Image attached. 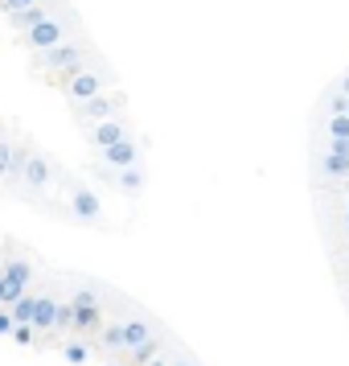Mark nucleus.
Returning <instances> with one entry per match:
<instances>
[{
	"mask_svg": "<svg viewBox=\"0 0 349 366\" xmlns=\"http://www.w3.org/2000/svg\"><path fill=\"white\" fill-rule=\"evenodd\" d=\"M70 305H74V321H70V333H79V337H91V333H99V325H103V297H99V288H91V284H79V288L70 292Z\"/></svg>",
	"mask_w": 349,
	"mask_h": 366,
	"instance_id": "f257e3e1",
	"label": "nucleus"
},
{
	"mask_svg": "<svg viewBox=\"0 0 349 366\" xmlns=\"http://www.w3.org/2000/svg\"><path fill=\"white\" fill-rule=\"evenodd\" d=\"M313 177H316V185H341V182H349V157H345V152L325 149V144L316 140V149H313Z\"/></svg>",
	"mask_w": 349,
	"mask_h": 366,
	"instance_id": "f03ea898",
	"label": "nucleus"
},
{
	"mask_svg": "<svg viewBox=\"0 0 349 366\" xmlns=\"http://www.w3.org/2000/svg\"><path fill=\"white\" fill-rule=\"evenodd\" d=\"M123 112V95H91V99H79L74 103V116L83 124H95V119H107V116H119Z\"/></svg>",
	"mask_w": 349,
	"mask_h": 366,
	"instance_id": "7ed1b4c3",
	"label": "nucleus"
},
{
	"mask_svg": "<svg viewBox=\"0 0 349 366\" xmlns=\"http://www.w3.org/2000/svg\"><path fill=\"white\" fill-rule=\"evenodd\" d=\"M46 54V66L50 70H62V74H74V70H83L86 62H83V46L79 41H58V46H50V50H41Z\"/></svg>",
	"mask_w": 349,
	"mask_h": 366,
	"instance_id": "20e7f679",
	"label": "nucleus"
},
{
	"mask_svg": "<svg viewBox=\"0 0 349 366\" xmlns=\"http://www.w3.org/2000/svg\"><path fill=\"white\" fill-rule=\"evenodd\" d=\"M123 136H132V124L123 116H107V119H95V124H91L86 140H91V149H107V144H116Z\"/></svg>",
	"mask_w": 349,
	"mask_h": 366,
	"instance_id": "39448f33",
	"label": "nucleus"
},
{
	"mask_svg": "<svg viewBox=\"0 0 349 366\" xmlns=\"http://www.w3.org/2000/svg\"><path fill=\"white\" fill-rule=\"evenodd\" d=\"M103 86H107V74H103V70L83 66V70H74V74H66V95H70L74 103H79V99H91V95H99Z\"/></svg>",
	"mask_w": 349,
	"mask_h": 366,
	"instance_id": "423d86ee",
	"label": "nucleus"
},
{
	"mask_svg": "<svg viewBox=\"0 0 349 366\" xmlns=\"http://www.w3.org/2000/svg\"><path fill=\"white\" fill-rule=\"evenodd\" d=\"M62 37H66V21L54 17V13L46 21H37V25H29V29H25V41H29L34 50H50V46H58Z\"/></svg>",
	"mask_w": 349,
	"mask_h": 366,
	"instance_id": "0eeeda50",
	"label": "nucleus"
},
{
	"mask_svg": "<svg viewBox=\"0 0 349 366\" xmlns=\"http://www.w3.org/2000/svg\"><path fill=\"white\" fill-rule=\"evenodd\" d=\"M99 161H103L107 169L140 165V144H136L132 136H123V140H116V144H107V149H99Z\"/></svg>",
	"mask_w": 349,
	"mask_h": 366,
	"instance_id": "6e6552de",
	"label": "nucleus"
},
{
	"mask_svg": "<svg viewBox=\"0 0 349 366\" xmlns=\"http://www.w3.org/2000/svg\"><path fill=\"white\" fill-rule=\"evenodd\" d=\"M21 182L25 185H34V189H46V185L54 182V169H50V161L46 157H25V165H21Z\"/></svg>",
	"mask_w": 349,
	"mask_h": 366,
	"instance_id": "1a4fd4ad",
	"label": "nucleus"
},
{
	"mask_svg": "<svg viewBox=\"0 0 349 366\" xmlns=\"http://www.w3.org/2000/svg\"><path fill=\"white\" fill-rule=\"evenodd\" d=\"M70 210H74L79 218H86V222H99L103 218V206H99V198H95L91 189H74V194H70Z\"/></svg>",
	"mask_w": 349,
	"mask_h": 366,
	"instance_id": "9d476101",
	"label": "nucleus"
},
{
	"mask_svg": "<svg viewBox=\"0 0 349 366\" xmlns=\"http://www.w3.org/2000/svg\"><path fill=\"white\" fill-rule=\"evenodd\" d=\"M111 182L123 189V194H140L144 189V165H123V169H111Z\"/></svg>",
	"mask_w": 349,
	"mask_h": 366,
	"instance_id": "9b49d317",
	"label": "nucleus"
},
{
	"mask_svg": "<svg viewBox=\"0 0 349 366\" xmlns=\"http://www.w3.org/2000/svg\"><path fill=\"white\" fill-rule=\"evenodd\" d=\"M34 330H54V292L46 288V292H37L34 300V321H29Z\"/></svg>",
	"mask_w": 349,
	"mask_h": 366,
	"instance_id": "f8f14e48",
	"label": "nucleus"
},
{
	"mask_svg": "<svg viewBox=\"0 0 349 366\" xmlns=\"http://www.w3.org/2000/svg\"><path fill=\"white\" fill-rule=\"evenodd\" d=\"M13 17H17L21 29H29V25H37V21H46V17H50V4H41V0H37V4H25V9H17Z\"/></svg>",
	"mask_w": 349,
	"mask_h": 366,
	"instance_id": "ddd939ff",
	"label": "nucleus"
},
{
	"mask_svg": "<svg viewBox=\"0 0 349 366\" xmlns=\"http://www.w3.org/2000/svg\"><path fill=\"white\" fill-rule=\"evenodd\" d=\"M70 321H74V305H70V297L66 300H54V330L70 333Z\"/></svg>",
	"mask_w": 349,
	"mask_h": 366,
	"instance_id": "4468645a",
	"label": "nucleus"
},
{
	"mask_svg": "<svg viewBox=\"0 0 349 366\" xmlns=\"http://www.w3.org/2000/svg\"><path fill=\"white\" fill-rule=\"evenodd\" d=\"M62 354H66L70 362H86V358H91V346H86V342H66Z\"/></svg>",
	"mask_w": 349,
	"mask_h": 366,
	"instance_id": "2eb2a0df",
	"label": "nucleus"
},
{
	"mask_svg": "<svg viewBox=\"0 0 349 366\" xmlns=\"http://www.w3.org/2000/svg\"><path fill=\"white\" fill-rule=\"evenodd\" d=\"M9 165H13V140H4V136H0V177L9 173Z\"/></svg>",
	"mask_w": 349,
	"mask_h": 366,
	"instance_id": "dca6fc26",
	"label": "nucleus"
},
{
	"mask_svg": "<svg viewBox=\"0 0 349 366\" xmlns=\"http://www.w3.org/2000/svg\"><path fill=\"white\" fill-rule=\"evenodd\" d=\"M0 333H13V317L4 313V305H0Z\"/></svg>",
	"mask_w": 349,
	"mask_h": 366,
	"instance_id": "f3484780",
	"label": "nucleus"
},
{
	"mask_svg": "<svg viewBox=\"0 0 349 366\" xmlns=\"http://www.w3.org/2000/svg\"><path fill=\"white\" fill-rule=\"evenodd\" d=\"M25 4H37V0H4V9H9V13H17V9H25Z\"/></svg>",
	"mask_w": 349,
	"mask_h": 366,
	"instance_id": "a211bd4d",
	"label": "nucleus"
},
{
	"mask_svg": "<svg viewBox=\"0 0 349 366\" xmlns=\"http://www.w3.org/2000/svg\"><path fill=\"white\" fill-rule=\"evenodd\" d=\"M333 86H337L341 95H349V70H345V74H337V83H333Z\"/></svg>",
	"mask_w": 349,
	"mask_h": 366,
	"instance_id": "6ab92c4d",
	"label": "nucleus"
},
{
	"mask_svg": "<svg viewBox=\"0 0 349 366\" xmlns=\"http://www.w3.org/2000/svg\"><path fill=\"white\" fill-rule=\"evenodd\" d=\"M0 305H4V284H0Z\"/></svg>",
	"mask_w": 349,
	"mask_h": 366,
	"instance_id": "aec40b11",
	"label": "nucleus"
},
{
	"mask_svg": "<svg viewBox=\"0 0 349 366\" xmlns=\"http://www.w3.org/2000/svg\"><path fill=\"white\" fill-rule=\"evenodd\" d=\"M345 116H349V103H345Z\"/></svg>",
	"mask_w": 349,
	"mask_h": 366,
	"instance_id": "412c9836",
	"label": "nucleus"
}]
</instances>
